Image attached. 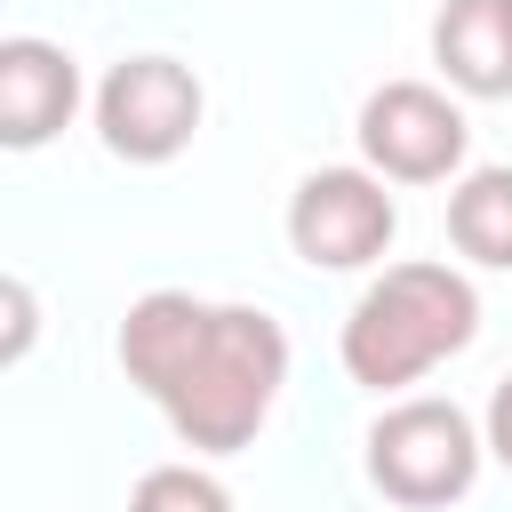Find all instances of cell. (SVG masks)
I'll return each mask as SVG.
<instances>
[{
    "label": "cell",
    "instance_id": "obj_1",
    "mask_svg": "<svg viewBox=\"0 0 512 512\" xmlns=\"http://www.w3.org/2000/svg\"><path fill=\"white\" fill-rule=\"evenodd\" d=\"M112 352L128 384L168 416V432L200 456L248 448L288 384V336L264 304H200L184 288L136 296Z\"/></svg>",
    "mask_w": 512,
    "mask_h": 512
},
{
    "label": "cell",
    "instance_id": "obj_2",
    "mask_svg": "<svg viewBox=\"0 0 512 512\" xmlns=\"http://www.w3.org/2000/svg\"><path fill=\"white\" fill-rule=\"evenodd\" d=\"M480 336V296L456 264H384L344 312L336 360L368 392H400Z\"/></svg>",
    "mask_w": 512,
    "mask_h": 512
},
{
    "label": "cell",
    "instance_id": "obj_3",
    "mask_svg": "<svg viewBox=\"0 0 512 512\" xmlns=\"http://www.w3.org/2000/svg\"><path fill=\"white\" fill-rule=\"evenodd\" d=\"M480 424L456 408V400H392L376 424H368V480L400 504V512H440L456 496H472L480 480Z\"/></svg>",
    "mask_w": 512,
    "mask_h": 512
},
{
    "label": "cell",
    "instance_id": "obj_4",
    "mask_svg": "<svg viewBox=\"0 0 512 512\" xmlns=\"http://www.w3.org/2000/svg\"><path fill=\"white\" fill-rule=\"evenodd\" d=\"M96 136L128 168H160L200 136V80L176 56H120L96 80Z\"/></svg>",
    "mask_w": 512,
    "mask_h": 512
},
{
    "label": "cell",
    "instance_id": "obj_5",
    "mask_svg": "<svg viewBox=\"0 0 512 512\" xmlns=\"http://www.w3.org/2000/svg\"><path fill=\"white\" fill-rule=\"evenodd\" d=\"M464 152H472V128L456 96H440L432 80H384L360 104V160L384 184H448Z\"/></svg>",
    "mask_w": 512,
    "mask_h": 512
},
{
    "label": "cell",
    "instance_id": "obj_6",
    "mask_svg": "<svg viewBox=\"0 0 512 512\" xmlns=\"http://www.w3.org/2000/svg\"><path fill=\"white\" fill-rule=\"evenodd\" d=\"M400 208L376 168H312L288 200V248L312 272H360L392 248Z\"/></svg>",
    "mask_w": 512,
    "mask_h": 512
},
{
    "label": "cell",
    "instance_id": "obj_7",
    "mask_svg": "<svg viewBox=\"0 0 512 512\" xmlns=\"http://www.w3.org/2000/svg\"><path fill=\"white\" fill-rule=\"evenodd\" d=\"M80 112V64L56 40H0V152H40Z\"/></svg>",
    "mask_w": 512,
    "mask_h": 512
},
{
    "label": "cell",
    "instance_id": "obj_8",
    "mask_svg": "<svg viewBox=\"0 0 512 512\" xmlns=\"http://www.w3.org/2000/svg\"><path fill=\"white\" fill-rule=\"evenodd\" d=\"M432 64L456 96H512V0H448L432 16Z\"/></svg>",
    "mask_w": 512,
    "mask_h": 512
},
{
    "label": "cell",
    "instance_id": "obj_9",
    "mask_svg": "<svg viewBox=\"0 0 512 512\" xmlns=\"http://www.w3.org/2000/svg\"><path fill=\"white\" fill-rule=\"evenodd\" d=\"M448 240L456 256L512 272V168H464L448 192Z\"/></svg>",
    "mask_w": 512,
    "mask_h": 512
},
{
    "label": "cell",
    "instance_id": "obj_10",
    "mask_svg": "<svg viewBox=\"0 0 512 512\" xmlns=\"http://www.w3.org/2000/svg\"><path fill=\"white\" fill-rule=\"evenodd\" d=\"M128 512H232V488L200 464H152L128 496Z\"/></svg>",
    "mask_w": 512,
    "mask_h": 512
},
{
    "label": "cell",
    "instance_id": "obj_11",
    "mask_svg": "<svg viewBox=\"0 0 512 512\" xmlns=\"http://www.w3.org/2000/svg\"><path fill=\"white\" fill-rule=\"evenodd\" d=\"M32 344H40V296L16 272H0V368H16Z\"/></svg>",
    "mask_w": 512,
    "mask_h": 512
},
{
    "label": "cell",
    "instance_id": "obj_12",
    "mask_svg": "<svg viewBox=\"0 0 512 512\" xmlns=\"http://www.w3.org/2000/svg\"><path fill=\"white\" fill-rule=\"evenodd\" d=\"M480 448L512 472V376H496V392H488V416H480Z\"/></svg>",
    "mask_w": 512,
    "mask_h": 512
}]
</instances>
